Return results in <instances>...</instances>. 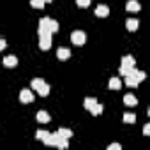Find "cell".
I'll return each instance as SVG.
<instances>
[{"mask_svg":"<svg viewBox=\"0 0 150 150\" xmlns=\"http://www.w3.org/2000/svg\"><path fill=\"white\" fill-rule=\"evenodd\" d=\"M58 30V23L51 18H42L39 21V35H48Z\"/></svg>","mask_w":150,"mask_h":150,"instance_id":"1","label":"cell"},{"mask_svg":"<svg viewBox=\"0 0 150 150\" xmlns=\"http://www.w3.org/2000/svg\"><path fill=\"white\" fill-rule=\"evenodd\" d=\"M71 41L74 42V44H83L85 41H87V37H85V34L83 32H80V30H76V32H72V35H71Z\"/></svg>","mask_w":150,"mask_h":150,"instance_id":"2","label":"cell"},{"mask_svg":"<svg viewBox=\"0 0 150 150\" xmlns=\"http://www.w3.org/2000/svg\"><path fill=\"white\" fill-rule=\"evenodd\" d=\"M39 46H41V50H48V48H51V34H48V35H41V42H39Z\"/></svg>","mask_w":150,"mask_h":150,"instance_id":"3","label":"cell"},{"mask_svg":"<svg viewBox=\"0 0 150 150\" xmlns=\"http://www.w3.org/2000/svg\"><path fill=\"white\" fill-rule=\"evenodd\" d=\"M20 101L21 103H32L34 101V94L30 90H21L20 92Z\"/></svg>","mask_w":150,"mask_h":150,"instance_id":"4","label":"cell"},{"mask_svg":"<svg viewBox=\"0 0 150 150\" xmlns=\"http://www.w3.org/2000/svg\"><path fill=\"white\" fill-rule=\"evenodd\" d=\"M16 64H18V58H16L14 55H7V57L4 58V65H6V67H14Z\"/></svg>","mask_w":150,"mask_h":150,"instance_id":"5","label":"cell"},{"mask_svg":"<svg viewBox=\"0 0 150 150\" xmlns=\"http://www.w3.org/2000/svg\"><path fill=\"white\" fill-rule=\"evenodd\" d=\"M125 9L131 11V13H138V11H139V4L136 2V0H129L127 6H125Z\"/></svg>","mask_w":150,"mask_h":150,"instance_id":"6","label":"cell"},{"mask_svg":"<svg viewBox=\"0 0 150 150\" xmlns=\"http://www.w3.org/2000/svg\"><path fill=\"white\" fill-rule=\"evenodd\" d=\"M57 57H58L60 60H65V58H69V57H71V51H69L67 48H58V51H57Z\"/></svg>","mask_w":150,"mask_h":150,"instance_id":"7","label":"cell"},{"mask_svg":"<svg viewBox=\"0 0 150 150\" xmlns=\"http://www.w3.org/2000/svg\"><path fill=\"white\" fill-rule=\"evenodd\" d=\"M139 81L136 80V76H134V74H129V76H125V85L127 87H136Z\"/></svg>","mask_w":150,"mask_h":150,"instance_id":"8","label":"cell"},{"mask_svg":"<svg viewBox=\"0 0 150 150\" xmlns=\"http://www.w3.org/2000/svg\"><path fill=\"white\" fill-rule=\"evenodd\" d=\"M37 122H41V124H48V122H50V115H48L46 111H39V113H37Z\"/></svg>","mask_w":150,"mask_h":150,"instance_id":"9","label":"cell"},{"mask_svg":"<svg viewBox=\"0 0 150 150\" xmlns=\"http://www.w3.org/2000/svg\"><path fill=\"white\" fill-rule=\"evenodd\" d=\"M108 13H110V9H108L106 6H99V7L96 9V14H97V16H101V18L108 16Z\"/></svg>","mask_w":150,"mask_h":150,"instance_id":"10","label":"cell"},{"mask_svg":"<svg viewBox=\"0 0 150 150\" xmlns=\"http://www.w3.org/2000/svg\"><path fill=\"white\" fill-rule=\"evenodd\" d=\"M124 103H125L127 106H136V103H138V101H136V97H134L132 94H127V96L124 97Z\"/></svg>","mask_w":150,"mask_h":150,"instance_id":"11","label":"cell"},{"mask_svg":"<svg viewBox=\"0 0 150 150\" xmlns=\"http://www.w3.org/2000/svg\"><path fill=\"white\" fill-rule=\"evenodd\" d=\"M37 94H39V96H42V97H46V96L50 94V87H48L46 83H42V85L37 88Z\"/></svg>","mask_w":150,"mask_h":150,"instance_id":"12","label":"cell"},{"mask_svg":"<svg viewBox=\"0 0 150 150\" xmlns=\"http://www.w3.org/2000/svg\"><path fill=\"white\" fill-rule=\"evenodd\" d=\"M125 27H127V30H136L138 28V20H127L125 21Z\"/></svg>","mask_w":150,"mask_h":150,"instance_id":"13","label":"cell"},{"mask_svg":"<svg viewBox=\"0 0 150 150\" xmlns=\"http://www.w3.org/2000/svg\"><path fill=\"white\" fill-rule=\"evenodd\" d=\"M134 64H136V62H134V58H132V57H129V55L122 58V65H129V67H134Z\"/></svg>","mask_w":150,"mask_h":150,"instance_id":"14","label":"cell"},{"mask_svg":"<svg viewBox=\"0 0 150 150\" xmlns=\"http://www.w3.org/2000/svg\"><path fill=\"white\" fill-rule=\"evenodd\" d=\"M120 85H122V83H120V80H118V78H111V80H110V88H111V90L120 88Z\"/></svg>","mask_w":150,"mask_h":150,"instance_id":"15","label":"cell"},{"mask_svg":"<svg viewBox=\"0 0 150 150\" xmlns=\"http://www.w3.org/2000/svg\"><path fill=\"white\" fill-rule=\"evenodd\" d=\"M30 6L34 9H42L44 7V0H30Z\"/></svg>","mask_w":150,"mask_h":150,"instance_id":"16","label":"cell"},{"mask_svg":"<svg viewBox=\"0 0 150 150\" xmlns=\"http://www.w3.org/2000/svg\"><path fill=\"white\" fill-rule=\"evenodd\" d=\"M58 134H60L62 138H71V136H72V131H71V129H64V127H62V129H58Z\"/></svg>","mask_w":150,"mask_h":150,"instance_id":"17","label":"cell"},{"mask_svg":"<svg viewBox=\"0 0 150 150\" xmlns=\"http://www.w3.org/2000/svg\"><path fill=\"white\" fill-rule=\"evenodd\" d=\"M90 111H92V113H94V115H101V113H103V106H101V104H97V103H96V104H94V106H92V108H90Z\"/></svg>","mask_w":150,"mask_h":150,"instance_id":"18","label":"cell"},{"mask_svg":"<svg viewBox=\"0 0 150 150\" xmlns=\"http://www.w3.org/2000/svg\"><path fill=\"white\" fill-rule=\"evenodd\" d=\"M96 103H97V101H96L94 97H87V99H85V108H87V110H90Z\"/></svg>","mask_w":150,"mask_h":150,"instance_id":"19","label":"cell"},{"mask_svg":"<svg viewBox=\"0 0 150 150\" xmlns=\"http://www.w3.org/2000/svg\"><path fill=\"white\" fill-rule=\"evenodd\" d=\"M136 120V115H132V113H125L124 115V122H127V124H132Z\"/></svg>","mask_w":150,"mask_h":150,"instance_id":"20","label":"cell"},{"mask_svg":"<svg viewBox=\"0 0 150 150\" xmlns=\"http://www.w3.org/2000/svg\"><path fill=\"white\" fill-rule=\"evenodd\" d=\"M57 146H58V148H62V150H64V148H67V146H69V145H67V138H60V139H58V143H57Z\"/></svg>","mask_w":150,"mask_h":150,"instance_id":"21","label":"cell"},{"mask_svg":"<svg viewBox=\"0 0 150 150\" xmlns=\"http://www.w3.org/2000/svg\"><path fill=\"white\" fill-rule=\"evenodd\" d=\"M42 83H44V81H42L41 78H35V80H32V88H35V90H37Z\"/></svg>","mask_w":150,"mask_h":150,"instance_id":"22","label":"cell"},{"mask_svg":"<svg viewBox=\"0 0 150 150\" xmlns=\"http://www.w3.org/2000/svg\"><path fill=\"white\" fill-rule=\"evenodd\" d=\"M48 134H50L48 131H37V132H35V138H37V139H44Z\"/></svg>","mask_w":150,"mask_h":150,"instance_id":"23","label":"cell"},{"mask_svg":"<svg viewBox=\"0 0 150 150\" xmlns=\"http://www.w3.org/2000/svg\"><path fill=\"white\" fill-rule=\"evenodd\" d=\"M76 4H78L80 7H88V6H90V0H76Z\"/></svg>","mask_w":150,"mask_h":150,"instance_id":"24","label":"cell"},{"mask_svg":"<svg viewBox=\"0 0 150 150\" xmlns=\"http://www.w3.org/2000/svg\"><path fill=\"white\" fill-rule=\"evenodd\" d=\"M136 80H138V81L145 80V72H143V71H136Z\"/></svg>","mask_w":150,"mask_h":150,"instance_id":"25","label":"cell"},{"mask_svg":"<svg viewBox=\"0 0 150 150\" xmlns=\"http://www.w3.org/2000/svg\"><path fill=\"white\" fill-rule=\"evenodd\" d=\"M148 132H150V124H146V125L143 127V134H145V136H148Z\"/></svg>","mask_w":150,"mask_h":150,"instance_id":"26","label":"cell"},{"mask_svg":"<svg viewBox=\"0 0 150 150\" xmlns=\"http://www.w3.org/2000/svg\"><path fill=\"white\" fill-rule=\"evenodd\" d=\"M118 148H120V145H118V143H113V145H110V146H108V150H118Z\"/></svg>","mask_w":150,"mask_h":150,"instance_id":"27","label":"cell"},{"mask_svg":"<svg viewBox=\"0 0 150 150\" xmlns=\"http://www.w3.org/2000/svg\"><path fill=\"white\" fill-rule=\"evenodd\" d=\"M6 48V41L4 39H0V50H4Z\"/></svg>","mask_w":150,"mask_h":150,"instance_id":"28","label":"cell"},{"mask_svg":"<svg viewBox=\"0 0 150 150\" xmlns=\"http://www.w3.org/2000/svg\"><path fill=\"white\" fill-rule=\"evenodd\" d=\"M44 2H51V0H44Z\"/></svg>","mask_w":150,"mask_h":150,"instance_id":"29","label":"cell"}]
</instances>
